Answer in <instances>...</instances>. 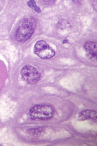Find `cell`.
Masks as SVG:
<instances>
[{"label":"cell","instance_id":"cell-6","mask_svg":"<svg viewBox=\"0 0 97 146\" xmlns=\"http://www.w3.org/2000/svg\"><path fill=\"white\" fill-rule=\"evenodd\" d=\"M97 112L90 109H86L81 111L79 114L77 118L78 121L91 120L96 121Z\"/></svg>","mask_w":97,"mask_h":146},{"label":"cell","instance_id":"cell-8","mask_svg":"<svg viewBox=\"0 0 97 146\" xmlns=\"http://www.w3.org/2000/svg\"><path fill=\"white\" fill-rule=\"evenodd\" d=\"M44 2H45L46 3H47L48 4H52L55 1H44Z\"/></svg>","mask_w":97,"mask_h":146},{"label":"cell","instance_id":"cell-4","mask_svg":"<svg viewBox=\"0 0 97 146\" xmlns=\"http://www.w3.org/2000/svg\"><path fill=\"white\" fill-rule=\"evenodd\" d=\"M21 75L23 80L31 85L36 84L39 80L41 75L36 68L30 65L22 68Z\"/></svg>","mask_w":97,"mask_h":146},{"label":"cell","instance_id":"cell-7","mask_svg":"<svg viewBox=\"0 0 97 146\" xmlns=\"http://www.w3.org/2000/svg\"><path fill=\"white\" fill-rule=\"evenodd\" d=\"M27 4L30 8L33 9L36 12L38 13L41 12L40 9L37 5L36 2L34 0H31L28 2Z\"/></svg>","mask_w":97,"mask_h":146},{"label":"cell","instance_id":"cell-2","mask_svg":"<svg viewBox=\"0 0 97 146\" xmlns=\"http://www.w3.org/2000/svg\"><path fill=\"white\" fill-rule=\"evenodd\" d=\"M54 113V109L51 106L38 105L30 109L29 115L32 120H45L51 118L53 117Z\"/></svg>","mask_w":97,"mask_h":146},{"label":"cell","instance_id":"cell-5","mask_svg":"<svg viewBox=\"0 0 97 146\" xmlns=\"http://www.w3.org/2000/svg\"><path fill=\"white\" fill-rule=\"evenodd\" d=\"M84 47L86 52V55L87 57L89 59H94L96 61L97 45L96 44L91 41H88L84 44Z\"/></svg>","mask_w":97,"mask_h":146},{"label":"cell","instance_id":"cell-9","mask_svg":"<svg viewBox=\"0 0 97 146\" xmlns=\"http://www.w3.org/2000/svg\"><path fill=\"white\" fill-rule=\"evenodd\" d=\"M68 40L67 39L64 40L62 43L63 44H66L68 42Z\"/></svg>","mask_w":97,"mask_h":146},{"label":"cell","instance_id":"cell-1","mask_svg":"<svg viewBox=\"0 0 97 146\" xmlns=\"http://www.w3.org/2000/svg\"><path fill=\"white\" fill-rule=\"evenodd\" d=\"M36 25V20L34 18H25L16 31V40L18 42H22L29 40L33 35Z\"/></svg>","mask_w":97,"mask_h":146},{"label":"cell","instance_id":"cell-3","mask_svg":"<svg viewBox=\"0 0 97 146\" xmlns=\"http://www.w3.org/2000/svg\"><path fill=\"white\" fill-rule=\"evenodd\" d=\"M34 51L37 55L44 59L51 58L55 54L54 50L44 40H39L36 43Z\"/></svg>","mask_w":97,"mask_h":146}]
</instances>
